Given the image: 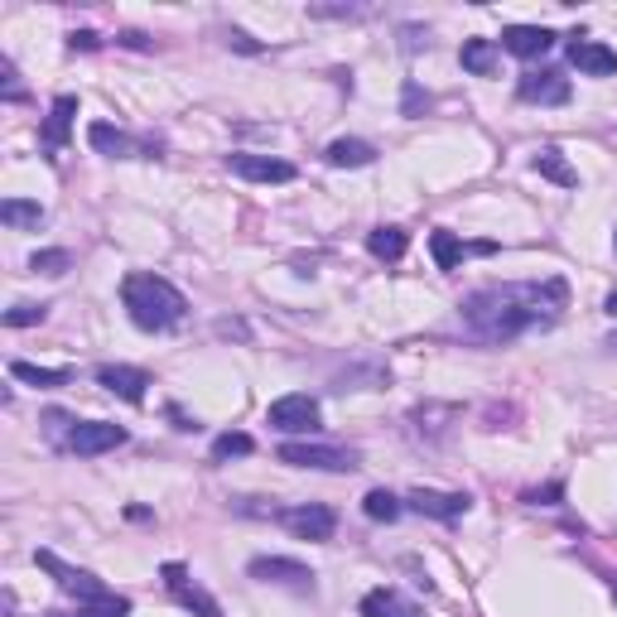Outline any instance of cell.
<instances>
[{
	"instance_id": "cell-24",
	"label": "cell",
	"mask_w": 617,
	"mask_h": 617,
	"mask_svg": "<svg viewBox=\"0 0 617 617\" xmlns=\"http://www.w3.org/2000/svg\"><path fill=\"white\" fill-rule=\"evenodd\" d=\"M463 68L468 73H478V78H487V73H497V44L492 39H463Z\"/></svg>"
},
{
	"instance_id": "cell-32",
	"label": "cell",
	"mask_w": 617,
	"mask_h": 617,
	"mask_svg": "<svg viewBox=\"0 0 617 617\" xmlns=\"http://www.w3.org/2000/svg\"><path fill=\"white\" fill-rule=\"evenodd\" d=\"M68 266H73L68 251H34V256H29V270H39V275H63Z\"/></svg>"
},
{
	"instance_id": "cell-34",
	"label": "cell",
	"mask_w": 617,
	"mask_h": 617,
	"mask_svg": "<svg viewBox=\"0 0 617 617\" xmlns=\"http://www.w3.org/2000/svg\"><path fill=\"white\" fill-rule=\"evenodd\" d=\"M68 49H82V54H92V49H102V39H97L92 29H73V34H68Z\"/></svg>"
},
{
	"instance_id": "cell-20",
	"label": "cell",
	"mask_w": 617,
	"mask_h": 617,
	"mask_svg": "<svg viewBox=\"0 0 617 617\" xmlns=\"http://www.w3.org/2000/svg\"><path fill=\"white\" fill-rule=\"evenodd\" d=\"M531 164H536L540 179H550V184H560V188H579V169L564 160V150H555V145H545Z\"/></svg>"
},
{
	"instance_id": "cell-11",
	"label": "cell",
	"mask_w": 617,
	"mask_h": 617,
	"mask_svg": "<svg viewBox=\"0 0 617 617\" xmlns=\"http://www.w3.org/2000/svg\"><path fill=\"white\" fill-rule=\"evenodd\" d=\"M164 574V584H169V593H174V598H179V603H184L188 613L193 617H222V608H217V598L208 589H198V584H193V579H188V569L184 564H164L160 569Z\"/></svg>"
},
{
	"instance_id": "cell-13",
	"label": "cell",
	"mask_w": 617,
	"mask_h": 617,
	"mask_svg": "<svg viewBox=\"0 0 617 617\" xmlns=\"http://www.w3.org/2000/svg\"><path fill=\"white\" fill-rule=\"evenodd\" d=\"M227 169L251 184H290L295 179V164L275 160V155H227Z\"/></svg>"
},
{
	"instance_id": "cell-38",
	"label": "cell",
	"mask_w": 617,
	"mask_h": 617,
	"mask_svg": "<svg viewBox=\"0 0 617 617\" xmlns=\"http://www.w3.org/2000/svg\"><path fill=\"white\" fill-rule=\"evenodd\" d=\"M217 338H246V323H237V319H217Z\"/></svg>"
},
{
	"instance_id": "cell-12",
	"label": "cell",
	"mask_w": 617,
	"mask_h": 617,
	"mask_svg": "<svg viewBox=\"0 0 617 617\" xmlns=\"http://www.w3.org/2000/svg\"><path fill=\"white\" fill-rule=\"evenodd\" d=\"M405 507L420 511V516H434V521H458V516H468L473 497H468V492H434V487H415V492L405 497Z\"/></svg>"
},
{
	"instance_id": "cell-7",
	"label": "cell",
	"mask_w": 617,
	"mask_h": 617,
	"mask_svg": "<svg viewBox=\"0 0 617 617\" xmlns=\"http://www.w3.org/2000/svg\"><path fill=\"white\" fill-rule=\"evenodd\" d=\"M275 521H280L290 536H299V540H333V531H338V516H333V507H319V502L275 511Z\"/></svg>"
},
{
	"instance_id": "cell-6",
	"label": "cell",
	"mask_w": 617,
	"mask_h": 617,
	"mask_svg": "<svg viewBox=\"0 0 617 617\" xmlns=\"http://www.w3.org/2000/svg\"><path fill=\"white\" fill-rule=\"evenodd\" d=\"M251 579L261 584H280V589H295V593H314V569H304L299 560H285V555H256L246 564Z\"/></svg>"
},
{
	"instance_id": "cell-18",
	"label": "cell",
	"mask_w": 617,
	"mask_h": 617,
	"mask_svg": "<svg viewBox=\"0 0 617 617\" xmlns=\"http://www.w3.org/2000/svg\"><path fill=\"white\" fill-rule=\"evenodd\" d=\"M73 116H78V97H58L54 107H49V116H44V131H39L44 150H63V145H68Z\"/></svg>"
},
{
	"instance_id": "cell-35",
	"label": "cell",
	"mask_w": 617,
	"mask_h": 617,
	"mask_svg": "<svg viewBox=\"0 0 617 617\" xmlns=\"http://www.w3.org/2000/svg\"><path fill=\"white\" fill-rule=\"evenodd\" d=\"M420 107H430V97L415 82H405V116H420Z\"/></svg>"
},
{
	"instance_id": "cell-27",
	"label": "cell",
	"mask_w": 617,
	"mask_h": 617,
	"mask_svg": "<svg viewBox=\"0 0 617 617\" xmlns=\"http://www.w3.org/2000/svg\"><path fill=\"white\" fill-rule=\"evenodd\" d=\"M362 511H367L372 521H386V526H391V521L405 511V502H401V497H391L386 487H376V492H367V497H362Z\"/></svg>"
},
{
	"instance_id": "cell-43",
	"label": "cell",
	"mask_w": 617,
	"mask_h": 617,
	"mask_svg": "<svg viewBox=\"0 0 617 617\" xmlns=\"http://www.w3.org/2000/svg\"><path fill=\"white\" fill-rule=\"evenodd\" d=\"M49 617H68V613H49Z\"/></svg>"
},
{
	"instance_id": "cell-28",
	"label": "cell",
	"mask_w": 617,
	"mask_h": 617,
	"mask_svg": "<svg viewBox=\"0 0 617 617\" xmlns=\"http://www.w3.org/2000/svg\"><path fill=\"white\" fill-rule=\"evenodd\" d=\"M78 617H131V603L116 598V593H102L92 603H78Z\"/></svg>"
},
{
	"instance_id": "cell-3",
	"label": "cell",
	"mask_w": 617,
	"mask_h": 617,
	"mask_svg": "<svg viewBox=\"0 0 617 617\" xmlns=\"http://www.w3.org/2000/svg\"><path fill=\"white\" fill-rule=\"evenodd\" d=\"M280 463H290V468H319V473H352V468H357V454H352V449H338V444L290 439V444H280Z\"/></svg>"
},
{
	"instance_id": "cell-4",
	"label": "cell",
	"mask_w": 617,
	"mask_h": 617,
	"mask_svg": "<svg viewBox=\"0 0 617 617\" xmlns=\"http://www.w3.org/2000/svg\"><path fill=\"white\" fill-rule=\"evenodd\" d=\"M266 425H270V430H280V434H314V430H319V401H314V396H304V391H295V396H280V401H270Z\"/></svg>"
},
{
	"instance_id": "cell-15",
	"label": "cell",
	"mask_w": 617,
	"mask_h": 617,
	"mask_svg": "<svg viewBox=\"0 0 617 617\" xmlns=\"http://www.w3.org/2000/svg\"><path fill=\"white\" fill-rule=\"evenodd\" d=\"M569 63L579 68V73H589V78H613L617 73V54L608 44H598V39H584V34H574L569 39Z\"/></svg>"
},
{
	"instance_id": "cell-36",
	"label": "cell",
	"mask_w": 617,
	"mask_h": 617,
	"mask_svg": "<svg viewBox=\"0 0 617 617\" xmlns=\"http://www.w3.org/2000/svg\"><path fill=\"white\" fill-rule=\"evenodd\" d=\"M420 44H430V34H425V29H415V25H405L401 29V49H405V54H415Z\"/></svg>"
},
{
	"instance_id": "cell-39",
	"label": "cell",
	"mask_w": 617,
	"mask_h": 617,
	"mask_svg": "<svg viewBox=\"0 0 617 617\" xmlns=\"http://www.w3.org/2000/svg\"><path fill=\"white\" fill-rule=\"evenodd\" d=\"M116 44H121V49H150V39H145L140 29H126V34H121Z\"/></svg>"
},
{
	"instance_id": "cell-23",
	"label": "cell",
	"mask_w": 617,
	"mask_h": 617,
	"mask_svg": "<svg viewBox=\"0 0 617 617\" xmlns=\"http://www.w3.org/2000/svg\"><path fill=\"white\" fill-rule=\"evenodd\" d=\"M405 246H410V237H405L401 227H372L367 232V251H372L376 261H401Z\"/></svg>"
},
{
	"instance_id": "cell-17",
	"label": "cell",
	"mask_w": 617,
	"mask_h": 617,
	"mask_svg": "<svg viewBox=\"0 0 617 617\" xmlns=\"http://www.w3.org/2000/svg\"><path fill=\"white\" fill-rule=\"evenodd\" d=\"M550 44H555V29H545V25H507L502 29V49L516 58L550 54Z\"/></svg>"
},
{
	"instance_id": "cell-19",
	"label": "cell",
	"mask_w": 617,
	"mask_h": 617,
	"mask_svg": "<svg viewBox=\"0 0 617 617\" xmlns=\"http://www.w3.org/2000/svg\"><path fill=\"white\" fill-rule=\"evenodd\" d=\"M362 617H425V613L396 589H372L362 598Z\"/></svg>"
},
{
	"instance_id": "cell-25",
	"label": "cell",
	"mask_w": 617,
	"mask_h": 617,
	"mask_svg": "<svg viewBox=\"0 0 617 617\" xmlns=\"http://www.w3.org/2000/svg\"><path fill=\"white\" fill-rule=\"evenodd\" d=\"M430 251H434V266H439V270H458V261H463V251H468V246L458 242L454 232H444V227H439V232H430Z\"/></svg>"
},
{
	"instance_id": "cell-8",
	"label": "cell",
	"mask_w": 617,
	"mask_h": 617,
	"mask_svg": "<svg viewBox=\"0 0 617 617\" xmlns=\"http://www.w3.org/2000/svg\"><path fill=\"white\" fill-rule=\"evenodd\" d=\"M516 97L531 102V107H564L569 102V78L560 68H536V73H521L516 82Z\"/></svg>"
},
{
	"instance_id": "cell-42",
	"label": "cell",
	"mask_w": 617,
	"mask_h": 617,
	"mask_svg": "<svg viewBox=\"0 0 617 617\" xmlns=\"http://www.w3.org/2000/svg\"><path fill=\"white\" fill-rule=\"evenodd\" d=\"M608 348H617V333H613V338H608Z\"/></svg>"
},
{
	"instance_id": "cell-16",
	"label": "cell",
	"mask_w": 617,
	"mask_h": 617,
	"mask_svg": "<svg viewBox=\"0 0 617 617\" xmlns=\"http://www.w3.org/2000/svg\"><path fill=\"white\" fill-rule=\"evenodd\" d=\"M458 420V405H434V401H425V405H415L410 415H405V425H410V434L415 439H444L449 434V425Z\"/></svg>"
},
{
	"instance_id": "cell-26",
	"label": "cell",
	"mask_w": 617,
	"mask_h": 617,
	"mask_svg": "<svg viewBox=\"0 0 617 617\" xmlns=\"http://www.w3.org/2000/svg\"><path fill=\"white\" fill-rule=\"evenodd\" d=\"M0 222H10V227H39V222H44V208L29 203V198H5V203H0Z\"/></svg>"
},
{
	"instance_id": "cell-14",
	"label": "cell",
	"mask_w": 617,
	"mask_h": 617,
	"mask_svg": "<svg viewBox=\"0 0 617 617\" xmlns=\"http://www.w3.org/2000/svg\"><path fill=\"white\" fill-rule=\"evenodd\" d=\"M97 386H107L111 396L140 405V401H145V386H150V372L126 367V362H107V367H97Z\"/></svg>"
},
{
	"instance_id": "cell-9",
	"label": "cell",
	"mask_w": 617,
	"mask_h": 617,
	"mask_svg": "<svg viewBox=\"0 0 617 617\" xmlns=\"http://www.w3.org/2000/svg\"><path fill=\"white\" fill-rule=\"evenodd\" d=\"M34 564L54 574V579H58V589L78 593V603H92V598H102V593H107V584H102L97 574H87V569H73V564H63V560L54 555V550H39V555H34Z\"/></svg>"
},
{
	"instance_id": "cell-21",
	"label": "cell",
	"mask_w": 617,
	"mask_h": 617,
	"mask_svg": "<svg viewBox=\"0 0 617 617\" xmlns=\"http://www.w3.org/2000/svg\"><path fill=\"white\" fill-rule=\"evenodd\" d=\"M323 160L333 164V169H362V164H372L376 160V150L367 145V140H333L328 150H323Z\"/></svg>"
},
{
	"instance_id": "cell-22",
	"label": "cell",
	"mask_w": 617,
	"mask_h": 617,
	"mask_svg": "<svg viewBox=\"0 0 617 617\" xmlns=\"http://www.w3.org/2000/svg\"><path fill=\"white\" fill-rule=\"evenodd\" d=\"M10 376L25 386H39V391H54V386L73 381V372H63V367H34V362H10Z\"/></svg>"
},
{
	"instance_id": "cell-1",
	"label": "cell",
	"mask_w": 617,
	"mask_h": 617,
	"mask_svg": "<svg viewBox=\"0 0 617 617\" xmlns=\"http://www.w3.org/2000/svg\"><path fill=\"white\" fill-rule=\"evenodd\" d=\"M564 304H569L564 280H540V285L531 280V285H483L458 304V314L478 343H511L531 328L560 323Z\"/></svg>"
},
{
	"instance_id": "cell-40",
	"label": "cell",
	"mask_w": 617,
	"mask_h": 617,
	"mask_svg": "<svg viewBox=\"0 0 617 617\" xmlns=\"http://www.w3.org/2000/svg\"><path fill=\"white\" fill-rule=\"evenodd\" d=\"M603 309H608V314H613V319H617V290H613V295H608V299H603Z\"/></svg>"
},
{
	"instance_id": "cell-41",
	"label": "cell",
	"mask_w": 617,
	"mask_h": 617,
	"mask_svg": "<svg viewBox=\"0 0 617 617\" xmlns=\"http://www.w3.org/2000/svg\"><path fill=\"white\" fill-rule=\"evenodd\" d=\"M608 589H613V603H617V574H613V579H608Z\"/></svg>"
},
{
	"instance_id": "cell-37",
	"label": "cell",
	"mask_w": 617,
	"mask_h": 617,
	"mask_svg": "<svg viewBox=\"0 0 617 617\" xmlns=\"http://www.w3.org/2000/svg\"><path fill=\"white\" fill-rule=\"evenodd\" d=\"M227 44H237L242 54H261V44H256L251 34H242V29H227Z\"/></svg>"
},
{
	"instance_id": "cell-10",
	"label": "cell",
	"mask_w": 617,
	"mask_h": 617,
	"mask_svg": "<svg viewBox=\"0 0 617 617\" xmlns=\"http://www.w3.org/2000/svg\"><path fill=\"white\" fill-rule=\"evenodd\" d=\"M87 145H92L97 155H111V160H135V155H150V160H155V150H160V145H145V140H135V135L116 131L107 121H92V126H87Z\"/></svg>"
},
{
	"instance_id": "cell-33",
	"label": "cell",
	"mask_w": 617,
	"mask_h": 617,
	"mask_svg": "<svg viewBox=\"0 0 617 617\" xmlns=\"http://www.w3.org/2000/svg\"><path fill=\"white\" fill-rule=\"evenodd\" d=\"M564 497V483H550V487H536V492H526V502H536V507H555Z\"/></svg>"
},
{
	"instance_id": "cell-2",
	"label": "cell",
	"mask_w": 617,
	"mask_h": 617,
	"mask_svg": "<svg viewBox=\"0 0 617 617\" xmlns=\"http://www.w3.org/2000/svg\"><path fill=\"white\" fill-rule=\"evenodd\" d=\"M121 304H126L135 328H145V333H164V328L184 323L188 314L184 290H174L164 275H150V270H135L121 280Z\"/></svg>"
},
{
	"instance_id": "cell-5",
	"label": "cell",
	"mask_w": 617,
	"mask_h": 617,
	"mask_svg": "<svg viewBox=\"0 0 617 617\" xmlns=\"http://www.w3.org/2000/svg\"><path fill=\"white\" fill-rule=\"evenodd\" d=\"M131 434L126 425H111V420H78L73 430H68V449L78 458H97V454H111V449H121Z\"/></svg>"
},
{
	"instance_id": "cell-30",
	"label": "cell",
	"mask_w": 617,
	"mask_h": 617,
	"mask_svg": "<svg viewBox=\"0 0 617 617\" xmlns=\"http://www.w3.org/2000/svg\"><path fill=\"white\" fill-rule=\"evenodd\" d=\"M49 319V304H10L5 309V323L10 328H34V323Z\"/></svg>"
},
{
	"instance_id": "cell-31",
	"label": "cell",
	"mask_w": 617,
	"mask_h": 617,
	"mask_svg": "<svg viewBox=\"0 0 617 617\" xmlns=\"http://www.w3.org/2000/svg\"><path fill=\"white\" fill-rule=\"evenodd\" d=\"M314 20H367L372 5H309Z\"/></svg>"
},
{
	"instance_id": "cell-29",
	"label": "cell",
	"mask_w": 617,
	"mask_h": 617,
	"mask_svg": "<svg viewBox=\"0 0 617 617\" xmlns=\"http://www.w3.org/2000/svg\"><path fill=\"white\" fill-rule=\"evenodd\" d=\"M251 449H256V439H251V434H242V430L217 434V439H213V458H246Z\"/></svg>"
}]
</instances>
